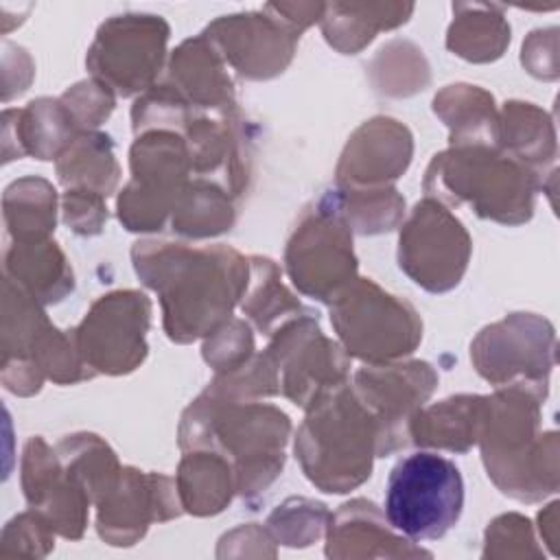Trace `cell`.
Listing matches in <instances>:
<instances>
[{
    "mask_svg": "<svg viewBox=\"0 0 560 560\" xmlns=\"http://www.w3.org/2000/svg\"><path fill=\"white\" fill-rule=\"evenodd\" d=\"M22 483L26 501L33 510L39 508L61 536L79 538L83 534L90 494L42 438H33L24 448Z\"/></svg>",
    "mask_w": 560,
    "mask_h": 560,
    "instance_id": "cell-17",
    "label": "cell"
},
{
    "mask_svg": "<svg viewBox=\"0 0 560 560\" xmlns=\"http://www.w3.org/2000/svg\"><path fill=\"white\" fill-rule=\"evenodd\" d=\"M131 256L138 276L160 295L166 335L179 343L221 328L249 282L245 258L223 245L142 241Z\"/></svg>",
    "mask_w": 560,
    "mask_h": 560,
    "instance_id": "cell-1",
    "label": "cell"
},
{
    "mask_svg": "<svg viewBox=\"0 0 560 560\" xmlns=\"http://www.w3.org/2000/svg\"><path fill=\"white\" fill-rule=\"evenodd\" d=\"M295 438L306 477L324 492H348L363 483L372 457H381V427L348 383L322 392Z\"/></svg>",
    "mask_w": 560,
    "mask_h": 560,
    "instance_id": "cell-4",
    "label": "cell"
},
{
    "mask_svg": "<svg viewBox=\"0 0 560 560\" xmlns=\"http://www.w3.org/2000/svg\"><path fill=\"white\" fill-rule=\"evenodd\" d=\"M328 15H322L326 39L337 50L352 55L361 50L378 28H394L413 11L411 4H383L381 13L372 18L376 4H330Z\"/></svg>",
    "mask_w": 560,
    "mask_h": 560,
    "instance_id": "cell-26",
    "label": "cell"
},
{
    "mask_svg": "<svg viewBox=\"0 0 560 560\" xmlns=\"http://www.w3.org/2000/svg\"><path fill=\"white\" fill-rule=\"evenodd\" d=\"M254 350L252 330L241 319H228L221 328H217L203 346V359L217 370V374L232 372L249 361Z\"/></svg>",
    "mask_w": 560,
    "mask_h": 560,
    "instance_id": "cell-33",
    "label": "cell"
},
{
    "mask_svg": "<svg viewBox=\"0 0 560 560\" xmlns=\"http://www.w3.org/2000/svg\"><path fill=\"white\" fill-rule=\"evenodd\" d=\"M328 521L330 514L326 505L308 499H289L278 505L267 525L280 542L289 547H304L324 534Z\"/></svg>",
    "mask_w": 560,
    "mask_h": 560,
    "instance_id": "cell-32",
    "label": "cell"
},
{
    "mask_svg": "<svg viewBox=\"0 0 560 560\" xmlns=\"http://www.w3.org/2000/svg\"><path fill=\"white\" fill-rule=\"evenodd\" d=\"M411 160V133L392 118H372L350 138L337 166L339 188H378Z\"/></svg>",
    "mask_w": 560,
    "mask_h": 560,
    "instance_id": "cell-18",
    "label": "cell"
},
{
    "mask_svg": "<svg viewBox=\"0 0 560 560\" xmlns=\"http://www.w3.org/2000/svg\"><path fill=\"white\" fill-rule=\"evenodd\" d=\"M497 140L503 151L532 168L553 160L556 155V133L547 114L532 103H505L497 127Z\"/></svg>",
    "mask_w": 560,
    "mask_h": 560,
    "instance_id": "cell-23",
    "label": "cell"
},
{
    "mask_svg": "<svg viewBox=\"0 0 560 560\" xmlns=\"http://www.w3.org/2000/svg\"><path fill=\"white\" fill-rule=\"evenodd\" d=\"M464 508L459 468L435 453H413L400 459L385 492V518L392 529L409 540L442 538Z\"/></svg>",
    "mask_w": 560,
    "mask_h": 560,
    "instance_id": "cell-6",
    "label": "cell"
},
{
    "mask_svg": "<svg viewBox=\"0 0 560 560\" xmlns=\"http://www.w3.org/2000/svg\"><path fill=\"white\" fill-rule=\"evenodd\" d=\"M438 383L424 361L378 363L354 374V394L381 427V455L400 448L409 438V422Z\"/></svg>",
    "mask_w": 560,
    "mask_h": 560,
    "instance_id": "cell-14",
    "label": "cell"
},
{
    "mask_svg": "<svg viewBox=\"0 0 560 560\" xmlns=\"http://www.w3.org/2000/svg\"><path fill=\"white\" fill-rule=\"evenodd\" d=\"M151 304L136 291H116L96 300L77 330L74 346L90 374H125L147 354L144 332Z\"/></svg>",
    "mask_w": 560,
    "mask_h": 560,
    "instance_id": "cell-11",
    "label": "cell"
},
{
    "mask_svg": "<svg viewBox=\"0 0 560 560\" xmlns=\"http://www.w3.org/2000/svg\"><path fill=\"white\" fill-rule=\"evenodd\" d=\"M4 267L18 278V287L44 304L61 300L72 289V271L57 245L48 241L15 243V249L7 252Z\"/></svg>",
    "mask_w": 560,
    "mask_h": 560,
    "instance_id": "cell-22",
    "label": "cell"
},
{
    "mask_svg": "<svg viewBox=\"0 0 560 560\" xmlns=\"http://www.w3.org/2000/svg\"><path fill=\"white\" fill-rule=\"evenodd\" d=\"M335 197L348 225L361 234L392 230L405 210V201L392 186L339 188L335 190Z\"/></svg>",
    "mask_w": 560,
    "mask_h": 560,
    "instance_id": "cell-31",
    "label": "cell"
},
{
    "mask_svg": "<svg viewBox=\"0 0 560 560\" xmlns=\"http://www.w3.org/2000/svg\"><path fill=\"white\" fill-rule=\"evenodd\" d=\"M66 223L79 234H98L107 210L103 197L90 190H68L63 197Z\"/></svg>",
    "mask_w": 560,
    "mask_h": 560,
    "instance_id": "cell-34",
    "label": "cell"
},
{
    "mask_svg": "<svg viewBox=\"0 0 560 560\" xmlns=\"http://www.w3.org/2000/svg\"><path fill=\"white\" fill-rule=\"evenodd\" d=\"M232 223L234 210L228 195L206 182L184 186L173 206V230L184 236H214L230 230Z\"/></svg>",
    "mask_w": 560,
    "mask_h": 560,
    "instance_id": "cell-29",
    "label": "cell"
},
{
    "mask_svg": "<svg viewBox=\"0 0 560 560\" xmlns=\"http://www.w3.org/2000/svg\"><path fill=\"white\" fill-rule=\"evenodd\" d=\"M470 236L442 201H420L400 232V269L433 293L453 289L468 265Z\"/></svg>",
    "mask_w": 560,
    "mask_h": 560,
    "instance_id": "cell-10",
    "label": "cell"
},
{
    "mask_svg": "<svg viewBox=\"0 0 560 560\" xmlns=\"http://www.w3.org/2000/svg\"><path fill=\"white\" fill-rule=\"evenodd\" d=\"M538 173L488 144L451 147L427 168V197L468 203L479 217L499 223H523L534 212Z\"/></svg>",
    "mask_w": 560,
    "mask_h": 560,
    "instance_id": "cell-5",
    "label": "cell"
},
{
    "mask_svg": "<svg viewBox=\"0 0 560 560\" xmlns=\"http://www.w3.org/2000/svg\"><path fill=\"white\" fill-rule=\"evenodd\" d=\"M15 199V210L4 208L9 232L20 243L44 241L55 228V190L44 179H22L7 188V195Z\"/></svg>",
    "mask_w": 560,
    "mask_h": 560,
    "instance_id": "cell-30",
    "label": "cell"
},
{
    "mask_svg": "<svg viewBox=\"0 0 560 560\" xmlns=\"http://www.w3.org/2000/svg\"><path fill=\"white\" fill-rule=\"evenodd\" d=\"M223 57L201 33L184 42L171 59V77L177 92L197 107L232 109V81L223 70Z\"/></svg>",
    "mask_w": 560,
    "mask_h": 560,
    "instance_id": "cell-20",
    "label": "cell"
},
{
    "mask_svg": "<svg viewBox=\"0 0 560 560\" xmlns=\"http://www.w3.org/2000/svg\"><path fill=\"white\" fill-rule=\"evenodd\" d=\"M540 396L525 387H499L486 396L479 427L483 464L501 492L538 501L558 490V435H540Z\"/></svg>",
    "mask_w": 560,
    "mask_h": 560,
    "instance_id": "cell-2",
    "label": "cell"
},
{
    "mask_svg": "<svg viewBox=\"0 0 560 560\" xmlns=\"http://www.w3.org/2000/svg\"><path fill=\"white\" fill-rule=\"evenodd\" d=\"M219 55L247 79H269L287 68L298 33L260 13L225 15L203 33Z\"/></svg>",
    "mask_w": 560,
    "mask_h": 560,
    "instance_id": "cell-15",
    "label": "cell"
},
{
    "mask_svg": "<svg viewBox=\"0 0 560 560\" xmlns=\"http://www.w3.org/2000/svg\"><path fill=\"white\" fill-rule=\"evenodd\" d=\"M553 350L556 335L547 319L532 313H514L477 335L470 346V359L492 385L525 387L545 398Z\"/></svg>",
    "mask_w": 560,
    "mask_h": 560,
    "instance_id": "cell-9",
    "label": "cell"
},
{
    "mask_svg": "<svg viewBox=\"0 0 560 560\" xmlns=\"http://www.w3.org/2000/svg\"><path fill=\"white\" fill-rule=\"evenodd\" d=\"M59 179L72 190H90L107 197L118 182V164L112 142L103 133H81L57 162Z\"/></svg>",
    "mask_w": 560,
    "mask_h": 560,
    "instance_id": "cell-25",
    "label": "cell"
},
{
    "mask_svg": "<svg viewBox=\"0 0 560 560\" xmlns=\"http://www.w3.org/2000/svg\"><path fill=\"white\" fill-rule=\"evenodd\" d=\"M284 260L293 284L328 304L357 280L350 225L339 210L335 192L324 195L304 212L289 238Z\"/></svg>",
    "mask_w": 560,
    "mask_h": 560,
    "instance_id": "cell-8",
    "label": "cell"
},
{
    "mask_svg": "<svg viewBox=\"0 0 560 560\" xmlns=\"http://www.w3.org/2000/svg\"><path fill=\"white\" fill-rule=\"evenodd\" d=\"M179 514L173 481L162 475H142L122 468L116 486L98 501V534L109 545H133L151 521Z\"/></svg>",
    "mask_w": 560,
    "mask_h": 560,
    "instance_id": "cell-16",
    "label": "cell"
},
{
    "mask_svg": "<svg viewBox=\"0 0 560 560\" xmlns=\"http://www.w3.org/2000/svg\"><path fill=\"white\" fill-rule=\"evenodd\" d=\"M326 556H431L420 547H413L402 536L385 527V518L372 501L357 499L341 505V510L328 521Z\"/></svg>",
    "mask_w": 560,
    "mask_h": 560,
    "instance_id": "cell-19",
    "label": "cell"
},
{
    "mask_svg": "<svg viewBox=\"0 0 560 560\" xmlns=\"http://www.w3.org/2000/svg\"><path fill=\"white\" fill-rule=\"evenodd\" d=\"M267 352L276 363L282 394L304 409L322 392L346 383L348 359L337 343L322 335L313 313L282 326Z\"/></svg>",
    "mask_w": 560,
    "mask_h": 560,
    "instance_id": "cell-13",
    "label": "cell"
},
{
    "mask_svg": "<svg viewBox=\"0 0 560 560\" xmlns=\"http://www.w3.org/2000/svg\"><path fill=\"white\" fill-rule=\"evenodd\" d=\"M166 37L168 26L155 15H118L101 26L88 66L109 90L136 94L160 72Z\"/></svg>",
    "mask_w": 560,
    "mask_h": 560,
    "instance_id": "cell-12",
    "label": "cell"
},
{
    "mask_svg": "<svg viewBox=\"0 0 560 560\" xmlns=\"http://www.w3.org/2000/svg\"><path fill=\"white\" fill-rule=\"evenodd\" d=\"M177 483L182 508L190 514L208 516L230 503L234 472L219 453H190L179 464Z\"/></svg>",
    "mask_w": 560,
    "mask_h": 560,
    "instance_id": "cell-24",
    "label": "cell"
},
{
    "mask_svg": "<svg viewBox=\"0 0 560 560\" xmlns=\"http://www.w3.org/2000/svg\"><path fill=\"white\" fill-rule=\"evenodd\" d=\"M486 396H453L418 411L409 422L416 444L466 453L479 438Z\"/></svg>",
    "mask_w": 560,
    "mask_h": 560,
    "instance_id": "cell-21",
    "label": "cell"
},
{
    "mask_svg": "<svg viewBox=\"0 0 560 560\" xmlns=\"http://www.w3.org/2000/svg\"><path fill=\"white\" fill-rule=\"evenodd\" d=\"M330 322L348 354L370 365L413 352L422 337V322L413 306L368 278H357L330 304Z\"/></svg>",
    "mask_w": 560,
    "mask_h": 560,
    "instance_id": "cell-7",
    "label": "cell"
},
{
    "mask_svg": "<svg viewBox=\"0 0 560 560\" xmlns=\"http://www.w3.org/2000/svg\"><path fill=\"white\" fill-rule=\"evenodd\" d=\"M249 276L252 282L249 293H245L243 300V311L265 335H276L289 322L313 313L293 300V295L282 287L278 267L269 258L254 256Z\"/></svg>",
    "mask_w": 560,
    "mask_h": 560,
    "instance_id": "cell-27",
    "label": "cell"
},
{
    "mask_svg": "<svg viewBox=\"0 0 560 560\" xmlns=\"http://www.w3.org/2000/svg\"><path fill=\"white\" fill-rule=\"evenodd\" d=\"M457 20L448 28L446 46L468 61H492L501 57L505 44L510 42V26L503 15H494V7L466 4L468 15L457 11Z\"/></svg>",
    "mask_w": 560,
    "mask_h": 560,
    "instance_id": "cell-28",
    "label": "cell"
},
{
    "mask_svg": "<svg viewBox=\"0 0 560 560\" xmlns=\"http://www.w3.org/2000/svg\"><path fill=\"white\" fill-rule=\"evenodd\" d=\"M289 418L269 405H238L203 392L184 413L182 448L219 444L234 459V486L243 497L265 490L282 470Z\"/></svg>",
    "mask_w": 560,
    "mask_h": 560,
    "instance_id": "cell-3",
    "label": "cell"
}]
</instances>
